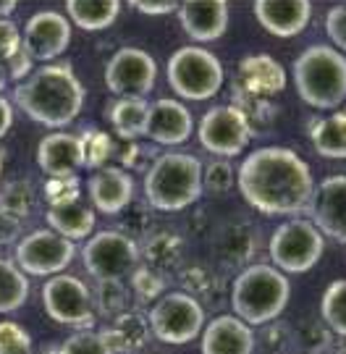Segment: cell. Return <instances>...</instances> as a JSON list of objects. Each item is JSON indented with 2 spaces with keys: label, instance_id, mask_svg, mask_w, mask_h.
<instances>
[{
  "label": "cell",
  "instance_id": "1",
  "mask_svg": "<svg viewBox=\"0 0 346 354\" xmlns=\"http://www.w3.org/2000/svg\"><path fill=\"white\" fill-rule=\"evenodd\" d=\"M236 189L244 203L262 215L307 213L315 192L309 165L289 147H260L236 171Z\"/></svg>",
  "mask_w": 346,
  "mask_h": 354
},
{
  "label": "cell",
  "instance_id": "2",
  "mask_svg": "<svg viewBox=\"0 0 346 354\" xmlns=\"http://www.w3.org/2000/svg\"><path fill=\"white\" fill-rule=\"evenodd\" d=\"M13 102L39 127L64 129L84 108V84L71 66L48 64L16 84Z\"/></svg>",
  "mask_w": 346,
  "mask_h": 354
},
{
  "label": "cell",
  "instance_id": "3",
  "mask_svg": "<svg viewBox=\"0 0 346 354\" xmlns=\"http://www.w3.org/2000/svg\"><path fill=\"white\" fill-rule=\"evenodd\" d=\"M291 299V281L281 270L265 263L244 266L231 286V307L233 315L252 326H268L281 317Z\"/></svg>",
  "mask_w": 346,
  "mask_h": 354
},
{
  "label": "cell",
  "instance_id": "4",
  "mask_svg": "<svg viewBox=\"0 0 346 354\" xmlns=\"http://www.w3.org/2000/svg\"><path fill=\"white\" fill-rule=\"evenodd\" d=\"M144 197L153 210L179 213L202 197V160L189 152H166L144 174Z\"/></svg>",
  "mask_w": 346,
  "mask_h": 354
},
{
  "label": "cell",
  "instance_id": "5",
  "mask_svg": "<svg viewBox=\"0 0 346 354\" xmlns=\"http://www.w3.org/2000/svg\"><path fill=\"white\" fill-rule=\"evenodd\" d=\"M299 97L318 108H338L346 100V55L331 45H312L294 61Z\"/></svg>",
  "mask_w": 346,
  "mask_h": 354
},
{
  "label": "cell",
  "instance_id": "6",
  "mask_svg": "<svg viewBox=\"0 0 346 354\" xmlns=\"http://www.w3.org/2000/svg\"><path fill=\"white\" fill-rule=\"evenodd\" d=\"M168 84L179 95L181 100L202 102L215 97L223 87V64L215 53L205 50L200 45H186L179 48L168 58L166 66Z\"/></svg>",
  "mask_w": 346,
  "mask_h": 354
},
{
  "label": "cell",
  "instance_id": "7",
  "mask_svg": "<svg viewBox=\"0 0 346 354\" xmlns=\"http://www.w3.org/2000/svg\"><path fill=\"white\" fill-rule=\"evenodd\" d=\"M325 239L307 218H291L273 231L268 244L273 268L283 276L307 273L320 263Z\"/></svg>",
  "mask_w": 346,
  "mask_h": 354
},
{
  "label": "cell",
  "instance_id": "8",
  "mask_svg": "<svg viewBox=\"0 0 346 354\" xmlns=\"http://www.w3.org/2000/svg\"><path fill=\"white\" fill-rule=\"evenodd\" d=\"M147 323L157 342L189 344L205 328V304L186 291H168L150 307Z\"/></svg>",
  "mask_w": 346,
  "mask_h": 354
},
{
  "label": "cell",
  "instance_id": "9",
  "mask_svg": "<svg viewBox=\"0 0 346 354\" xmlns=\"http://www.w3.org/2000/svg\"><path fill=\"white\" fill-rule=\"evenodd\" d=\"M81 260L95 281H124L140 266V244L124 231H97L84 244Z\"/></svg>",
  "mask_w": 346,
  "mask_h": 354
},
{
  "label": "cell",
  "instance_id": "10",
  "mask_svg": "<svg viewBox=\"0 0 346 354\" xmlns=\"http://www.w3.org/2000/svg\"><path fill=\"white\" fill-rule=\"evenodd\" d=\"M42 307L48 317L61 326H74L77 330H92L95 326V307L92 291L77 276H52L42 286Z\"/></svg>",
  "mask_w": 346,
  "mask_h": 354
},
{
  "label": "cell",
  "instance_id": "11",
  "mask_svg": "<svg viewBox=\"0 0 346 354\" xmlns=\"http://www.w3.org/2000/svg\"><path fill=\"white\" fill-rule=\"evenodd\" d=\"M77 247L50 228H37L16 241V266L24 276H61L74 263Z\"/></svg>",
  "mask_w": 346,
  "mask_h": 354
},
{
  "label": "cell",
  "instance_id": "12",
  "mask_svg": "<svg viewBox=\"0 0 346 354\" xmlns=\"http://www.w3.org/2000/svg\"><path fill=\"white\" fill-rule=\"evenodd\" d=\"M197 140L207 152L226 160V158L242 155L244 147L252 140V127L233 102L215 105L202 115L200 129H197Z\"/></svg>",
  "mask_w": 346,
  "mask_h": 354
},
{
  "label": "cell",
  "instance_id": "13",
  "mask_svg": "<svg viewBox=\"0 0 346 354\" xmlns=\"http://www.w3.org/2000/svg\"><path fill=\"white\" fill-rule=\"evenodd\" d=\"M157 79V64L147 50L121 48L105 64V87L115 97H147Z\"/></svg>",
  "mask_w": 346,
  "mask_h": 354
},
{
  "label": "cell",
  "instance_id": "14",
  "mask_svg": "<svg viewBox=\"0 0 346 354\" xmlns=\"http://www.w3.org/2000/svg\"><path fill=\"white\" fill-rule=\"evenodd\" d=\"M71 45V21L58 11H37L21 32V50L39 64H52Z\"/></svg>",
  "mask_w": 346,
  "mask_h": 354
},
{
  "label": "cell",
  "instance_id": "15",
  "mask_svg": "<svg viewBox=\"0 0 346 354\" xmlns=\"http://www.w3.org/2000/svg\"><path fill=\"white\" fill-rule=\"evenodd\" d=\"M312 226L331 241L346 244V174L325 176L315 184L312 203H309Z\"/></svg>",
  "mask_w": 346,
  "mask_h": 354
},
{
  "label": "cell",
  "instance_id": "16",
  "mask_svg": "<svg viewBox=\"0 0 346 354\" xmlns=\"http://www.w3.org/2000/svg\"><path fill=\"white\" fill-rule=\"evenodd\" d=\"M192 131V113L181 100L160 97V100L150 102L147 124H144V137L150 142L163 145V147H176V145H184L189 140Z\"/></svg>",
  "mask_w": 346,
  "mask_h": 354
},
{
  "label": "cell",
  "instance_id": "17",
  "mask_svg": "<svg viewBox=\"0 0 346 354\" xmlns=\"http://www.w3.org/2000/svg\"><path fill=\"white\" fill-rule=\"evenodd\" d=\"M255 16L257 24L268 35L291 39L302 35L312 21V3L307 0H257Z\"/></svg>",
  "mask_w": 346,
  "mask_h": 354
},
{
  "label": "cell",
  "instance_id": "18",
  "mask_svg": "<svg viewBox=\"0 0 346 354\" xmlns=\"http://www.w3.org/2000/svg\"><path fill=\"white\" fill-rule=\"evenodd\" d=\"M87 194L95 210L103 215L124 213L134 200V178L118 165H105L87 181Z\"/></svg>",
  "mask_w": 346,
  "mask_h": 354
},
{
  "label": "cell",
  "instance_id": "19",
  "mask_svg": "<svg viewBox=\"0 0 346 354\" xmlns=\"http://www.w3.org/2000/svg\"><path fill=\"white\" fill-rule=\"evenodd\" d=\"M37 165L48 178H68L77 176L79 168H84V152L79 134L55 131L39 140Z\"/></svg>",
  "mask_w": 346,
  "mask_h": 354
},
{
  "label": "cell",
  "instance_id": "20",
  "mask_svg": "<svg viewBox=\"0 0 346 354\" xmlns=\"http://www.w3.org/2000/svg\"><path fill=\"white\" fill-rule=\"evenodd\" d=\"M179 21L194 42H215L229 29V3L223 0H186L179 3Z\"/></svg>",
  "mask_w": 346,
  "mask_h": 354
},
{
  "label": "cell",
  "instance_id": "21",
  "mask_svg": "<svg viewBox=\"0 0 346 354\" xmlns=\"http://www.w3.org/2000/svg\"><path fill=\"white\" fill-rule=\"evenodd\" d=\"M202 354H252L255 333L236 315H218L202 328Z\"/></svg>",
  "mask_w": 346,
  "mask_h": 354
},
{
  "label": "cell",
  "instance_id": "22",
  "mask_svg": "<svg viewBox=\"0 0 346 354\" xmlns=\"http://www.w3.org/2000/svg\"><path fill=\"white\" fill-rule=\"evenodd\" d=\"M283 87H286V71L273 55L255 53V55L242 58V64H239V92L270 100Z\"/></svg>",
  "mask_w": 346,
  "mask_h": 354
},
{
  "label": "cell",
  "instance_id": "23",
  "mask_svg": "<svg viewBox=\"0 0 346 354\" xmlns=\"http://www.w3.org/2000/svg\"><path fill=\"white\" fill-rule=\"evenodd\" d=\"M45 221H48L50 231L61 234L68 241L87 239L95 231V210L81 200V194L71 197V200H61V203L55 205H48Z\"/></svg>",
  "mask_w": 346,
  "mask_h": 354
},
{
  "label": "cell",
  "instance_id": "24",
  "mask_svg": "<svg viewBox=\"0 0 346 354\" xmlns=\"http://www.w3.org/2000/svg\"><path fill=\"white\" fill-rule=\"evenodd\" d=\"M103 342L108 344V349L113 354H134L142 352L150 339H153V330L147 323V315L140 310H128L124 315H118L110 320L108 328L100 330Z\"/></svg>",
  "mask_w": 346,
  "mask_h": 354
},
{
  "label": "cell",
  "instance_id": "25",
  "mask_svg": "<svg viewBox=\"0 0 346 354\" xmlns=\"http://www.w3.org/2000/svg\"><path fill=\"white\" fill-rule=\"evenodd\" d=\"M309 140L320 158L346 160V111L315 118V124L309 127Z\"/></svg>",
  "mask_w": 346,
  "mask_h": 354
},
{
  "label": "cell",
  "instance_id": "26",
  "mask_svg": "<svg viewBox=\"0 0 346 354\" xmlns=\"http://www.w3.org/2000/svg\"><path fill=\"white\" fill-rule=\"evenodd\" d=\"M147 111L150 102L142 97H121L113 100L108 108V121L113 131L124 142H137L144 137V124H147Z\"/></svg>",
  "mask_w": 346,
  "mask_h": 354
},
{
  "label": "cell",
  "instance_id": "27",
  "mask_svg": "<svg viewBox=\"0 0 346 354\" xmlns=\"http://www.w3.org/2000/svg\"><path fill=\"white\" fill-rule=\"evenodd\" d=\"M140 257L147 260V268H153L155 273H166L181 266L184 257V241L173 231H155L144 239V247L140 250Z\"/></svg>",
  "mask_w": 346,
  "mask_h": 354
},
{
  "label": "cell",
  "instance_id": "28",
  "mask_svg": "<svg viewBox=\"0 0 346 354\" xmlns=\"http://www.w3.org/2000/svg\"><path fill=\"white\" fill-rule=\"evenodd\" d=\"M66 13H68L66 19L81 29L100 32V29L115 24V19L121 13V3L118 0H68Z\"/></svg>",
  "mask_w": 346,
  "mask_h": 354
},
{
  "label": "cell",
  "instance_id": "29",
  "mask_svg": "<svg viewBox=\"0 0 346 354\" xmlns=\"http://www.w3.org/2000/svg\"><path fill=\"white\" fill-rule=\"evenodd\" d=\"M29 279L19 270V266L8 257H0V315L21 310L29 299Z\"/></svg>",
  "mask_w": 346,
  "mask_h": 354
},
{
  "label": "cell",
  "instance_id": "30",
  "mask_svg": "<svg viewBox=\"0 0 346 354\" xmlns=\"http://www.w3.org/2000/svg\"><path fill=\"white\" fill-rule=\"evenodd\" d=\"M131 304V291L124 281H97V289L92 291V307L100 317H113L128 313Z\"/></svg>",
  "mask_w": 346,
  "mask_h": 354
},
{
  "label": "cell",
  "instance_id": "31",
  "mask_svg": "<svg viewBox=\"0 0 346 354\" xmlns=\"http://www.w3.org/2000/svg\"><path fill=\"white\" fill-rule=\"evenodd\" d=\"M35 203H37V194H35L32 181H26V178H13L0 187V210L13 215L16 221L32 215Z\"/></svg>",
  "mask_w": 346,
  "mask_h": 354
},
{
  "label": "cell",
  "instance_id": "32",
  "mask_svg": "<svg viewBox=\"0 0 346 354\" xmlns=\"http://www.w3.org/2000/svg\"><path fill=\"white\" fill-rule=\"evenodd\" d=\"M320 320L325 328L346 339V279L334 281L320 299Z\"/></svg>",
  "mask_w": 346,
  "mask_h": 354
},
{
  "label": "cell",
  "instance_id": "33",
  "mask_svg": "<svg viewBox=\"0 0 346 354\" xmlns=\"http://www.w3.org/2000/svg\"><path fill=\"white\" fill-rule=\"evenodd\" d=\"M255 252V236L249 226H231L220 239V257L231 266H244Z\"/></svg>",
  "mask_w": 346,
  "mask_h": 354
},
{
  "label": "cell",
  "instance_id": "34",
  "mask_svg": "<svg viewBox=\"0 0 346 354\" xmlns=\"http://www.w3.org/2000/svg\"><path fill=\"white\" fill-rule=\"evenodd\" d=\"M79 140H81V152H84V168H95V171L105 168L108 158L113 155L110 137L97 129H87L84 134H79Z\"/></svg>",
  "mask_w": 346,
  "mask_h": 354
},
{
  "label": "cell",
  "instance_id": "35",
  "mask_svg": "<svg viewBox=\"0 0 346 354\" xmlns=\"http://www.w3.org/2000/svg\"><path fill=\"white\" fill-rule=\"evenodd\" d=\"M163 289H166V279L160 273H155L153 268L147 266L134 268V273H131V294L137 297L140 304H150L153 299L157 302L163 297Z\"/></svg>",
  "mask_w": 346,
  "mask_h": 354
},
{
  "label": "cell",
  "instance_id": "36",
  "mask_svg": "<svg viewBox=\"0 0 346 354\" xmlns=\"http://www.w3.org/2000/svg\"><path fill=\"white\" fill-rule=\"evenodd\" d=\"M236 184V171L229 160L223 158H215L202 168V192H210V194H226L231 192V187Z\"/></svg>",
  "mask_w": 346,
  "mask_h": 354
},
{
  "label": "cell",
  "instance_id": "37",
  "mask_svg": "<svg viewBox=\"0 0 346 354\" xmlns=\"http://www.w3.org/2000/svg\"><path fill=\"white\" fill-rule=\"evenodd\" d=\"M58 354H113L103 342L100 330H77L58 346Z\"/></svg>",
  "mask_w": 346,
  "mask_h": 354
},
{
  "label": "cell",
  "instance_id": "38",
  "mask_svg": "<svg viewBox=\"0 0 346 354\" xmlns=\"http://www.w3.org/2000/svg\"><path fill=\"white\" fill-rule=\"evenodd\" d=\"M331 330L325 328L323 320H312V323H305L302 330L296 333V344L299 349L307 354H325L331 349Z\"/></svg>",
  "mask_w": 346,
  "mask_h": 354
},
{
  "label": "cell",
  "instance_id": "39",
  "mask_svg": "<svg viewBox=\"0 0 346 354\" xmlns=\"http://www.w3.org/2000/svg\"><path fill=\"white\" fill-rule=\"evenodd\" d=\"M181 283H184V289L189 297H202V299H210V297H215V291H218V279L207 270V268H189V270H184L181 273Z\"/></svg>",
  "mask_w": 346,
  "mask_h": 354
},
{
  "label": "cell",
  "instance_id": "40",
  "mask_svg": "<svg viewBox=\"0 0 346 354\" xmlns=\"http://www.w3.org/2000/svg\"><path fill=\"white\" fill-rule=\"evenodd\" d=\"M0 354H32V336L19 323H0Z\"/></svg>",
  "mask_w": 346,
  "mask_h": 354
},
{
  "label": "cell",
  "instance_id": "41",
  "mask_svg": "<svg viewBox=\"0 0 346 354\" xmlns=\"http://www.w3.org/2000/svg\"><path fill=\"white\" fill-rule=\"evenodd\" d=\"M325 35L331 37L336 50L346 55V3H336L334 8L325 13Z\"/></svg>",
  "mask_w": 346,
  "mask_h": 354
},
{
  "label": "cell",
  "instance_id": "42",
  "mask_svg": "<svg viewBox=\"0 0 346 354\" xmlns=\"http://www.w3.org/2000/svg\"><path fill=\"white\" fill-rule=\"evenodd\" d=\"M21 50V32L11 19H0V64L6 66Z\"/></svg>",
  "mask_w": 346,
  "mask_h": 354
},
{
  "label": "cell",
  "instance_id": "43",
  "mask_svg": "<svg viewBox=\"0 0 346 354\" xmlns=\"http://www.w3.org/2000/svg\"><path fill=\"white\" fill-rule=\"evenodd\" d=\"M79 176H68V178H48L45 184V197H48V205H55L61 200H71V197H79L81 189H79Z\"/></svg>",
  "mask_w": 346,
  "mask_h": 354
},
{
  "label": "cell",
  "instance_id": "44",
  "mask_svg": "<svg viewBox=\"0 0 346 354\" xmlns=\"http://www.w3.org/2000/svg\"><path fill=\"white\" fill-rule=\"evenodd\" d=\"M32 64H35V61H32L24 50H19L11 61L6 64V74H8V79H13V82H19V84H21L26 76L32 74Z\"/></svg>",
  "mask_w": 346,
  "mask_h": 354
},
{
  "label": "cell",
  "instance_id": "45",
  "mask_svg": "<svg viewBox=\"0 0 346 354\" xmlns=\"http://www.w3.org/2000/svg\"><path fill=\"white\" fill-rule=\"evenodd\" d=\"M19 236H21V221H16L13 215L0 210V247L16 244Z\"/></svg>",
  "mask_w": 346,
  "mask_h": 354
},
{
  "label": "cell",
  "instance_id": "46",
  "mask_svg": "<svg viewBox=\"0 0 346 354\" xmlns=\"http://www.w3.org/2000/svg\"><path fill=\"white\" fill-rule=\"evenodd\" d=\"M131 8L140 13H147V16H166V13H173L179 11V3H171V0H166V3H147V0H134L131 3Z\"/></svg>",
  "mask_w": 346,
  "mask_h": 354
},
{
  "label": "cell",
  "instance_id": "47",
  "mask_svg": "<svg viewBox=\"0 0 346 354\" xmlns=\"http://www.w3.org/2000/svg\"><path fill=\"white\" fill-rule=\"evenodd\" d=\"M11 124H13V105L6 95H0V140L11 131Z\"/></svg>",
  "mask_w": 346,
  "mask_h": 354
},
{
  "label": "cell",
  "instance_id": "48",
  "mask_svg": "<svg viewBox=\"0 0 346 354\" xmlns=\"http://www.w3.org/2000/svg\"><path fill=\"white\" fill-rule=\"evenodd\" d=\"M13 11H16V3H13V0H0V19L11 16Z\"/></svg>",
  "mask_w": 346,
  "mask_h": 354
},
{
  "label": "cell",
  "instance_id": "49",
  "mask_svg": "<svg viewBox=\"0 0 346 354\" xmlns=\"http://www.w3.org/2000/svg\"><path fill=\"white\" fill-rule=\"evenodd\" d=\"M6 82H8V74H6V66L0 64V95H3V89H6Z\"/></svg>",
  "mask_w": 346,
  "mask_h": 354
},
{
  "label": "cell",
  "instance_id": "50",
  "mask_svg": "<svg viewBox=\"0 0 346 354\" xmlns=\"http://www.w3.org/2000/svg\"><path fill=\"white\" fill-rule=\"evenodd\" d=\"M42 354H58V346H50V349L45 346V349H42Z\"/></svg>",
  "mask_w": 346,
  "mask_h": 354
},
{
  "label": "cell",
  "instance_id": "51",
  "mask_svg": "<svg viewBox=\"0 0 346 354\" xmlns=\"http://www.w3.org/2000/svg\"><path fill=\"white\" fill-rule=\"evenodd\" d=\"M336 354H346V344H341V346L336 349Z\"/></svg>",
  "mask_w": 346,
  "mask_h": 354
},
{
  "label": "cell",
  "instance_id": "52",
  "mask_svg": "<svg viewBox=\"0 0 346 354\" xmlns=\"http://www.w3.org/2000/svg\"><path fill=\"white\" fill-rule=\"evenodd\" d=\"M0 176H3V155H0Z\"/></svg>",
  "mask_w": 346,
  "mask_h": 354
}]
</instances>
